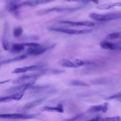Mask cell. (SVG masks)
Here are the masks:
<instances>
[{
  "instance_id": "6da1fadb",
  "label": "cell",
  "mask_w": 121,
  "mask_h": 121,
  "mask_svg": "<svg viewBox=\"0 0 121 121\" xmlns=\"http://www.w3.org/2000/svg\"><path fill=\"white\" fill-rule=\"evenodd\" d=\"M48 30L57 32H60L71 35H83L89 34L91 32V30L83 29L76 30L60 28L48 27Z\"/></svg>"
},
{
  "instance_id": "7a4b0ae2",
  "label": "cell",
  "mask_w": 121,
  "mask_h": 121,
  "mask_svg": "<svg viewBox=\"0 0 121 121\" xmlns=\"http://www.w3.org/2000/svg\"><path fill=\"white\" fill-rule=\"evenodd\" d=\"M36 115L35 114L19 113L2 114H0V118H2L25 119L32 118Z\"/></svg>"
},
{
  "instance_id": "3957f363",
  "label": "cell",
  "mask_w": 121,
  "mask_h": 121,
  "mask_svg": "<svg viewBox=\"0 0 121 121\" xmlns=\"http://www.w3.org/2000/svg\"><path fill=\"white\" fill-rule=\"evenodd\" d=\"M52 49L51 45L43 48L41 46L37 47H30L26 50L27 53L30 55L37 56L41 54L48 50Z\"/></svg>"
},
{
  "instance_id": "277c9868",
  "label": "cell",
  "mask_w": 121,
  "mask_h": 121,
  "mask_svg": "<svg viewBox=\"0 0 121 121\" xmlns=\"http://www.w3.org/2000/svg\"><path fill=\"white\" fill-rule=\"evenodd\" d=\"M60 22L61 23L68 24L73 26H92L95 25V24L93 22L87 21L74 22L68 21H61Z\"/></svg>"
},
{
  "instance_id": "5b68a950",
  "label": "cell",
  "mask_w": 121,
  "mask_h": 121,
  "mask_svg": "<svg viewBox=\"0 0 121 121\" xmlns=\"http://www.w3.org/2000/svg\"><path fill=\"white\" fill-rule=\"evenodd\" d=\"M37 78L35 76L24 75L22 76L13 81V84H17L29 81H36Z\"/></svg>"
},
{
  "instance_id": "8992f818",
  "label": "cell",
  "mask_w": 121,
  "mask_h": 121,
  "mask_svg": "<svg viewBox=\"0 0 121 121\" xmlns=\"http://www.w3.org/2000/svg\"><path fill=\"white\" fill-rule=\"evenodd\" d=\"M82 7H79L73 8H53L48 9L44 11L46 13L53 11L57 12L72 11L80 9Z\"/></svg>"
},
{
  "instance_id": "52a82bcc",
  "label": "cell",
  "mask_w": 121,
  "mask_h": 121,
  "mask_svg": "<svg viewBox=\"0 0 121 121\" xmlns=\"http://www.w3.org/2000/svg\"><path fill=\"white\" fill-rule=\"evenodd\" d=\"M23 43H15L12 46L10 51L13 53H19L25 49Z\"/></svg>"
},
{
  "instance_id": "ba28073f",
  "label": "cell",
  "mask_w": 121,
  "mask_h": 121,
  "mask_svg": "<svg viewBox=\"0 0 121 121\" xmlns=\"http://www.w3.org/2000/svg\"><path fill=\"white\" fill-rule=\"evenodd\" d=\"M42 110L48 111H56L61 113L63 112V106L61 104H59L57 107L45 106L43 108Z\"/></svg>"
},
{
  "instance_id": "9c48e42d",
  "label": "cell",
  "mask_w": 121,
  "mask_h": 121,
  "mask_svg": "<svg viewBox=\"0 0 121 121\" xmlns=\"http://www.w3.org/2000/svg\"><path fill=\"white\" fill-rule=\"evenodd\" d=\"M59 63L60 65L64 67L74 68L78 67L73 63L66 59L61 60L59 61Z\"/></svg>"
},
{
  "instance_id": "30bf717a",
  "label": "cell",
  "mask_w": 121,
  "mask_h": 121,
  "mask_svg": "<svg viewBox=\"0 0 121 121\" xmlns=\"http://www.w3.org/2000/svg\"><path fill=\"white\" fill-rule=\"evenodd\" d=\"M99 44L100 46L104 49L112 50L116 48V45L115 44L107 42H101Z\"/></svg>"
},
{
  "instance_id": "8fae6325",
  "label": "cell",
  "mask_w": 121,
  "mask_h": 121,
  "mask_svg": "<svg viewBox=\"0 0 121 121\" xmlns=\"http://www.w3.org/2000/svg\"><path fill=\"white\" fill-rule=\"evenodd\" d=\"M89 17L93 19L99 21H105V15L91 13L89 15Z\"/></svg>"
},
{
  "instance_id": "7c38bea8",
  "label": "cell",
  "mask_w": 121,
  "mask_h": 121,
  "mask_svg": "<svg viewBox=\"0 0 121 121\" xmlns=\"http://www.w3.org/2000/svg\"><path fill=\"white\" fill-rule=\"evenodd\" d=\"M121 18V14L110 13L105 15V21L113 20Z\"/></svg>"
},
{
  "instance_id": "4fadbf2b",
  "label": "cell",
  "mask_w": 121,
  "mask_h": 121,
  "mask_svg": "<svg viewBox=\"0 0 121 121\" xmlns=\"http://www.w3.org/2000/svg\"><path fill=\"white\" fill-rule=\"evenodd\" d=\"M115 6V3H107L99 5L96 8L99 9L104 10L109 9Z\"/></svg>"
},
{
  "instance_id": "5bb4252c",
  "label": "cell",
  "mask_w": 121,
  "mask_h": 121,
  "mask_svg": "<svg viewBox=\"0 0 121 121\" xmlns=\"http://www.w3.org/2000/svg\"><path fill=\"white\" fill-rule=\"evenodd\" d=\"M43 99H38L27 104L24 107L25 109H28L32 107L41 103Z\"/></svg>"
},
{
  "instance_id": "9a60e30c",
  "label": "cell",
  "mask_w": 121,
  "mask_h": 121,
  "mask_svg": "<svg viewBox=\"0 0 121 121\" xmlns=\"http://www.w3.org/2000/svg\"><path fill=\"white\" fill-rule=\"evenodd\" d=\"M121 118L118 116L111 117L101 118L99 119L98 121H120Z\"/></svg>"
},
{
  "instance_id": "2e32d148",
  "label": "cell",
  "mask_w": 121,
  "mask_h": 121,
  "mask_svg": "<svg viewBox=\"0 0 121 121\" xmlns=\"http://www.w3.org/2000/svg\"><path fill=\"white\" fill-rule=\"evenodd\" d=\"M103 109V105H99L92 106L88 110L91 113H94L102 111Z\"/></svg>"
},
{
  "instance_id": "e0dca14e",
  "label": "cell",
  "mask_w": 121,
  "mask_h": 121,
  "mask_svg": "<svg viewBox=\"0 0 121 121\" xmlns=\"http://www.w3.org/2000/svg\"><path fill=\"white\" fill-rule=\"evenodd\" d=\"M71 84L73 86H89L90 85L87 83L82 81L74 80L71 81Z\"/></svg>"
},
{
  "instance_id": "ac0fdd59",
  "label": "cell",
  "mask_w": 121,
  "mask_h": 121,
  "mask_svg": "<svg viewBox=\"0 0 121 121\" xmlns=\"http://www.w3.org/2000/svg\"><path fill=\"white\" fill-rule=\"evenodd\" d=\"M23 31V29L22 27L20 26L16 27L13 30V35L15 37H19L22 34Z\"/></svg>"
},
{
  "instance_id": "d6986e66",
  "label": "cell",
  "mask_w": 121,
  "mask_h": 121,
  "mask_svg": "<svg viewBox=\"0 0 121 121\" xmlns=\"http://www.w3.org/2000/svg\"><path fill=\"white\" fill-rule=\"evenodd\" d=\"M26 89V88H25L23 90L13 94L14 100H20L23 96Z\"/></svg>"
},
{
  "instance_id": "ffe728a7",
  "label": "cell",
  "mask_w": 121,
  "mask_h": 121,
  "mask_svg": "<svg viewBox=\"0 0 121 121\" xmlns=\"http://www.w3.org/2000/svg\"><path fill=\"white\" fill-rule=\"evenodd\" d=\"M27 71V66H24L22 68H18L13 71L12 73H24Z\"/></svg>"
},
{
  "instance_id": "44dd1931",
  "label": "cell",
  "mask_w": 121,
  "mask_h": 121,
  "mask_svg": "<svg viewBox=\"0 0 121 121\" xmlns=\"http://www.w3.org/2000/svg\"><path fill=\"white\" fill-rule=\"evenodd\" d=\"M14 99L13 94L10 95L1 97L0 102H7Z\"/></svg>"
},
{
  "instance_id": "7402d4cb",
  "label": "cell",
  "mask_w": 121,
  "mask_h": 121,
  "mask_svg": "<svg viewBox=\"0 0 121 121\" xmlns=\"http://www.w3.org/2000/svg\"><path fill=\"white\" fill-rule=\"evenodd\" d=\"M22 4H18L14 3H11L9 5V10L10 11H15L21 6Z\"/></svg>"
},
{
  "instance_id": "603a6c76",
  "label": "cell",
  "mask_w": 121,
  "mask_h": 121,
  "mask_svg": "<svg viewBox=\"0 0 121 121\" xmlns=\"http://www.w3.org/2000/svg\"><path fill=\"white\" fill-rule=\"evenodd\" d=\"M119 33H114L111 34L107 35L105 38L107 39H112L119 37Z\"/></svg>"
},
{
  "instance_id": "cb8c5ba5",
  "label": "cell",
  "mask_w": 121,
  "mask_h": 121,
  "mask_svg": "<svg viewBox=\"0 0 121 121\" xmlns=\"http://www.w3.org/2000/svg\"><path fill=\"white\" fill-rule=\"evenodd\" d=\"M48 87L49 86L48 85L43 86H33L32 85H31L28 86L27 88V89L41 90L47 89Z\"/></svg>"
},
{
  "instance_id": "d4e9b609",
  "label": "cell",
  "mask_w": 121,
  "mask_h": 121,
  "mask_svg": "<svg viewBox=\"0 0 121 121\" xmlns=\"http://www.w3.org/2000/svg\"><path fill=\"white\" fill-rule=\"evenodd\" d=\"M22 4V5H27L31 6H35L38 5L36 0L26 1Z\"/></svg>"
},
{
  "instance_id": "484cf974",
  "label": "cell",
  "mask_w": 121,
  "mask_h": 121,
  "mask_svg": "<svg viewBox=\"0 0 121 121\" xmlns=\"http://www.w3.org/2000/svg\"><path fill=\"white\" fill-rule=\"evenodd\" d=\"M27 56L24 55H22L17 56L13 59H12L13 61H17L23 60L26 59Z\"/></svg>"
},
{
  "instance_id": "4316f807",
  "label": "cell",
  "mask_w": 121,
  "mask_h": 121,
  "mask_svg": "<svg viewBox=\"0 0 121 121\" xmlns=\"http://www.w3.org/2000/svg\"><path fill=\"white\" fill-rule=\"evenodd\" d=\"M27 71H30L39 70L41 69V67L37 65H33L27 66Z\"/></svg>"
},
{
  "instance_id": "83f0119b",
  "label": "cell",
  "mask_w": 121,
  "mask_h": 121,
  "mask_svg": "<svg viewBox=\"0 0 121 121\" xmlns=\"http://www.w3.org/2000/svg\"><path fill=\"white\" fill-rule=\"evenodd\" d=\"M23 43L25 46L30 47H37L41 46L39 43L34 42L26 43Z\"/></svg>"
},
{
  "instance_id": "f1b7e54d",
  "label": "cell",
  "mask_w": 121,
  "mask_h": 121,
  "mask_svg": "<svg viewBox=\"0 0 121 121\" xmlns=\"http://www.w3.org/2000/svg\"><path fill=\"white\" fill-rule=\"evenodd\" d=\"M73 63L78 67L84 65V61L79 59L75 60Z\"/></svg>"
},
{
  "instance_id": "f546056e",
  "label": "cell",
  "mask_w": 121,
  "mask_h": 121,
  "mask_svg": "<svg viewBox=\"0 0 121 121\" xmlns=\"http://www.w3.org/2000/svg\"><path fill=\"white\" fill-rule=\"evenodd\" d=\"M50 71L52 73L56 74L61 73L65 72L64 70L55 69H50Z\"/></svg>"
},
{
  "instance_id": "4dcf8cb0",
  "label": "cell",
  "mask_w": 121,
  "mask_h": 121,
  "mask_svg": "<svg viewBox=\"0 0 121 121\" xmlns=\"http://www.w3.org/2000/svg\"><path fill=\"white\" fill-rule=\"evenodd\" d=\"M38 4H43L52 2L54 0H36Z\"/></svg>"
},
{
  "instance_id": "1f68e13d",
  "label": "cell",
  "mask_w": 121,
  "mask_h": 121,
  "mask_svg": "<svg viewBox=\"0 0 121 121\" xmlns=\"http://www.w3.org/2000/svg\"><path fill=\"white\" fill-rule=\"evenodd\" d=\"M2 47L3 49L5 51H8L9 50V45L8 43L5 42V41L4 40L2 43Z\"/></svg>"
},
{
  "instance_id": "d6a6232c",
  "label": "cell",
  "mask_w": 121,
  "mask_h": 121,
  "mask_svg": "<svg viewBox=\"0 0 121 121\" xmlns=\"http://www.w3.org/2000/svg\"><path fill=\"white\" fill-rule=\"evenodd\" d=\"M12 62V59H7L1 61L0 65H1L9 64Z\"/></svg>"
},
{
  "instance_id": "836d02e7",
  "label": "cell",
  "mask_w": 121,
  "mask_h": 121,
  "mask_svg": "<svg viewBox=\"0 0 121 121\" xmlns=\"http://www.w3.org/2000/svg\"><path fill=\"white\" fill-rule=\"evenodd\" d=\"M103 109L102 111L104 113L106 112L108 109V104L105 103L103 105Z\"/></svg>"
},
{
  "instance_id": "e575fe53",
  "label": "cell",
  "mask_w": 121,
  "mask_h": 121,
  "mask_svg": "<svg viewBox=\"0 0 121 121\" xmlns=\"http://www.w3.org/2000/svg\"><path fill=\"white\" fill-rule=\"evenodd\" d=\"M99 118L100 117H97L86 121H98Z\"/></svg>"
},
{
  "instance_id": "d590c367",
  "label": "cell",
  "mask_w": 121,
  "mask_h": 121,
  "mask_svg": "<svg viewBox=\"0 0 121 121\" xmlns=\"http://www.w3.org/2000/svg\"><path fill=\"white\" fill-rule=\"evenodd\" d=\"M115 6H121V2L115 3Z\"/></svg>"
},
{
  "instance_id": "8d00e7d4",
  "label": "cell",
  "mask_w": 121,
  "mask_h": 121,
  "mask_svg": "<svg viewBox=\"0 0 121 121\" xmlns=\"http://www.w3.org/2000/svg\"><path fill=\"white\" fill-rule=\"evenodd\" d=\"M10 81V79L7 80H6L4 81H3L2 82H0V84H3L5 83H7V82H9Z\"/></svg>"
},
{
  "instance_id": "74e56055",
  "label": "cell",
  "mask_w": 121,
  "mask_h": 121,
  "mask_svg": "<svg viewBox=\"0 0 121 121\" xmlns=\"http://www.w3.org/2000/svg\"><path fill=\"white\" fill-rule=\"evenodd\" d=\"M93 2L96 4H98L99 3V1L98 0H93Z\"/></svg>"
},
{
  "instance_id": "f35d334b",
  "label": "cell",
  "mask_w": 121,
  "mask_h": 121,
  "mask_svg": "<svg viewBox=\"0 0 121 121\" xmlns=\"http://www.w3.org/2000/svg\"><path fill=\"white\" fill-rule=\"evenodd\" d=\"M120 36L119 37H121V33H119Z\"/></svg>"
},
{
  "instance_id": "ab89813d",
  "label": "cell",
  "mask_w": 121,
  "mask_h": 121,
  "mask_svg": "<svg viewBox=\"0 0 121 121\" xmlns=\"http://www.w3.org/2000/svg\"><path fill=\"white\" fill-rule=\"evenodd\" d=\"M120 49H121V48H120Z\"/></svg>"
}]
</instances>
